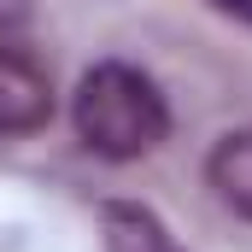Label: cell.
<instances>
[{"instance_id":"obj_1","label":"cell","mask_w":252,"mask_h":252,"mask_svg":"<svg viewBox=\"0 0 252 252\" xmlns=\"http://www.w3.org/2000/svg\"><path fill=\"white\" fill-rule=\"evenodd\" d=\"M70 118H76V135H82L88 153H100L112 164H129V158H147L153 147H164L170 100L158 94V82L147 70H135L124 59H106L76 82Z\"/></svg>"},{"instance_id":"obj_2","label":"cell","mask_w":252,"mask_h":252,"mask_svg":"<svg viewBox=\"0 0 252 252\" xmlns=\"http://www.w3.org/2000/svg\"><path fill=\"white\" fill-rule=\"evenodd\" d=\"M53 118V82L24 47L0 41V135H35Z\"/></svg>"},{"instance_id":"obj_3","label":"cell","mask_w":252,"mask_h":252,"mask_svg":"<svg viewBox=\"0 0 252 252\" xmlns=\"http://www.w3.org/2000/svg\"><path fill=\"white\" fill-rule=\"evenodd\" d=\"M100 235H106V252H188L170 235V223L141 199H106L100 205Z\"/></svg>"},{"instance_id":"obj_4","label":"cell","mask_w":252,"mask_h":252,"mask_svg":"<svg viewBox=\"0 0 252 252\" xmlns=\"http://www.w3.org/2000/svg\"><path fill=\"white\" fill-rule=\"evenodd\" d=\"M205 182L217 188V199H223L229 211H241L252 223V129H235V135H223V141L211 147Z\"/></svg>"},{"instance_id":"obj_5","label":"cell","mask_w":252,"mask_h":252,"mask_svg":"<svg viewBox=\"0 0 252 252\" xmlns=\"http://www.w3.org/2000/svg\"><path fill=\"white\" fill-rule=\"evenodd\" d=\"M30 30V0H0V41H18Z\"/></svg>"},{"instance_id":"obj_6","label":"cell","mask_w":252,"mask_h":252,"mask_svg":"<svg viewBox=\"0 0 252 252\" xmlns=\"http://www.w3.org/2000/svg\"><path fill=\"white\" fill-rule=\"evenodd\" d=\"M211 12H223V18H235V24H247L252 30V0H205Z\"/></svg>"}]
</instances>
